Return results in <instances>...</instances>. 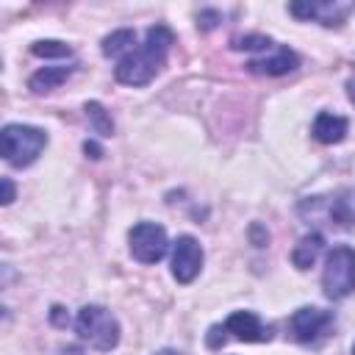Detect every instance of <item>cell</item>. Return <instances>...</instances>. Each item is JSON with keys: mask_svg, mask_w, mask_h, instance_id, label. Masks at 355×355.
I'll return each mask as SVG.
<instances>
[{"mask_svg": "<svg viewBox=\"0 0 355 355\" xmlns=\"http://www.w3.org/2000/svg\"><path fill=\"white\" fill-rule=\"evenodd\" d=\"M172 42H175V36H172V31H169L166 25H153V28H147L144 42L136 44L128 55L119 58V64H116V69H114L116 80L125 83V86H144V83H150V80L161 72Z\"/></svg>", "mask_w": 355, "mask_h": 355, "instance_id": "6da1fadb", "label": "cell"}, {"mask_svg": "<svg viewBox=\"0 0 355 355\" xmlns=\"http://www.w3.org/2000/svg\"><path fill=\"white\" fill-rule=\"evenodd\" d=\"M75 333L97 352H111L119 344V322L103 305H83L75 316Z\"/></svg>", "mask_w": 355, "mask_h": 355, "instance_id": "7a4b0ae2", "label": "cell"}, {"mask_svg": "<svg viewBox=\"0 0 355 355\" xmlns=\"http://www.w3.org/2000/svg\"><path fill=\"white\" fill-rule=\"evenodd\" d=\"M47 147V133L42 128H33V125H19V122H11L3 128L0 133V150H3V158L11 164V166H31L42 150Z\"/></svg>", "mask_w": 355, "mask_h": 355, "instance_id": "3957f363", "label": "cell"}, {"mask_svg": "<svg viewBox=\"0 0 355 355\" xmlns=\"http://www.w3.org/2000/svg\"><path fill=\"white\" fill-rule=\"evenodd\" d=\"M322 288L327 300H344L355 291V250L338 244L327 252L322 269Z\"/></svg>", "mask_w": 355, "mask_h": 355, "instance_id": "277c9868", "label": "cell"}, {"mask_svg": "<svg viewBox=\"0 0 355 355\" xmlns=\"http://www.w3.org/2000/svg\"><path fill=\"white\" fill-rule=\"evenodd\" d=\"M336 324V316L333 311H324V308H313V305H305V308H297L288 322H286V330L294 341L300 344H319L330 336Z\"/></svg>", "mask_w": 355, "mask_h": 355, "instance_id": "5b68a950", "label": "cell"}, {"mask_svg": "<svg viewBox=\"0 0 355 355\" xmlns=\"http://www.w3.org/2000/svg\"><path fill=\"white\" fill-rule=\"evenodd\" d=\"M311 219H322L333 227H352L355 225V191H336L330 197H313L300 205V214H308Z\"/></svg>", "mask_w": 355, "mask_h": 355, "instance_id": "8992f818", "label": "cell"}, {"mask_svg": "<svg viewBox=\"0 0 355 355\" xmlns=\"http://www.w3.org/2000/svg\"><path fill=\"white\" fill-rule=\"evenodd\" d=\"M128 244H130V255L139 263H158L166 250H169V239L166 230L158 222H139L130 227L128 233Z\"/></svg>", "mask_w": 355, "mask_h": 355, "instance_id": "52a82bcc", "label": "cell"}, {"mask_svg": "<svg viewBox=\"0 0 355 355\" xmlns=\"http://www.w3.org/2000/svg\"><path fill=\"white\" fill-rule=\"evenodd\" d=\"M202 269V247L194 236H180L172 244V277L178 283H191Z\"/></svg>", "mask_w": 355, "mask_h": 355, "instance_id": "ba28073f", "label": "cell"}, {"mask_svg": "<svg viewBox=\"0 0 355 355\" xmlns=\"http://www.w3.org/2000/svg\"><path fill=\"white\" fill-rule=\"evenodd\" d=\"M349 3H338V0H313V3H291L288 11L300 19H311L319 22L324 28H336L344 22V17L349 14Z\"/></svg>", "mask_w": 355, "mask_h": 355, "instance_id": "9c48e42d", "label": "cell"}, {"mask_svg": "<svg viewBox=\"0 0 355 355\" xmlns=\"http://www.w3.org/2000/svg\"><path fill=\"white\" fill-rule=\"evenodd\" d=\"M222 330H225V336H233L239 341H255V344L269 341L272 333H275L272 324H263L252 311H236V313H230L225 319Z\"/></svg>", "mask_w": 355, "mask_h": 355, "instance_id": "30bf717a", "label": "cell"}, {"mask_svg": "<svg viewBox=\"0 0 355 355\" xmlns=\"http://www.w3.org/2000/svg\"><path fill=\"white\" fill-rule=\"evenodd\" d=\"M297 64H300V58H297L294 50H288V47H283V44H275V47L266 50L261 58L247 61V69L255 72V75H269V78H275V75H286V72L297 69Z\"/></svg>", "mask_w": 355, "mask_h": 355, "instance_id": "8fae6325", "label": "cell"}, {"mask_svg": "<svg viewBox=\"0 0 355 355\" xmlns=\"http://www.w3.org/2000/svg\"><path fill=\"white\" fill-rule=\"evenodd\" d=\"M347 128H349V125H347L344 116L330 114V111H322V114L313 119L311 133H313V139L322 141V144H338V141L347 136Z\"/></svg>", "mask_w": 355, "mask_h": 355, "instance_id": "7c38bea8", "label": "cell"}, {"mask_svg": "<svg viewBox=\"0 0 355 355\" xmlns=\"http://www.w3.org/2000/svg\"><path fill=\"white\" fill-rule=\"evenodd\" d=\"M69 75H72V67H44V69H39V72L31 75L28 89L33 94H44V92H53L55 86H61Z\"/></svg>", "mask_w": 355, "mask_h": 355, "instance_id": "4fadbf2b", "label": "cell"}, {"mask_svg": "<svg viewBox=\"0 0 355 355\" xmlns=\"http://www.w3.org/2000/svg\"><path fill=\"white\" fill-rule=\"evenodd\" d=\"M322 247H324L322 233H308V236H302V239H300V244H297V247H294V252H291L294 266H297V269H311V266L316 263V258H319Z\"/></svg>", "mask_w": 355, "mask_h": 355, "instance_id": "5bb4252c", "label": "cell"}, {"mask_svg": "<svg viewBox=\"0 0 355 355\" xmlns=\"http://www.w3.org/2000/svg\"><path fill=\"white\" fill-rule=\"evenodd\" d=\"M136 47V33L130 28H122V31H114L111 36L103 39V53L116 58V55H128L130 50Z\"/></svg>", "mask_w": 355, "mask_h": 355, "instance_id": "9a60e30c", "label": "cell"}, {"mask_svg": "<svg viewBox=\"0 0 355 355\" xmlns=\"http://www.w3.org/2000/svg\"><path fill=\"white\" fill-rule=\"evenodd\" d=\"M86 119H89V125H92V130L97 133V136H111L114 133V122H111V116L105 114V108L100 105V103H86Z\"/></svg>", "mask_w": 355, "mask_h": 355, "instance_id": "2e32d148", "label": "cell"}, {"mask_svg": "<svg viewBox=\"0 0 355 355\" xmlns=\"http://www.w3.org/2000/svg\"><path fill=\"white\" fill-rule=\"evenodd\" d=\"M31 53L39 55V58H69V55H72V47H69L67 42L44 39V42H33Z\"/></svg>", "mask_w": 355, "mask_h": 355, "instance_id": "e0dca14e", "label": "cell"}, {"mask_svg": "<svg viewBox=\"0 0 355 355\" xmlns=\"http://www.w3.org/2000/svg\"><path fill=\"white\" fill-rule=\"evenodd\" d=\"M233 47L236 50H272L275 47V42L272 39H266V36H244V39H233Z\"/></svg>", "mask_w": 355, "mask_h": 355, "instance_id": "ac0fdd59", "label": "cell"}, {"mask_svg": "<svg viewBox=\"0 0 355 355\" xmlns=\"http://www.w3.org/2000/svg\"><path fill=\"white\" fill-rule=\"evenodd\" d=\"M0 183H3V205H8L14 200V183H11V178H3Z\"/></svg>", "mask_w": 355, "mask_h": 355, "instance_id": "d6986e66", "label": "cell"}, {"mask_svg": "<svg viewBox=\"0 0 355 355\" xmlns=\"http://www.w3.org/2000/svg\"><path fill=\"white\" fill-rule=\"evenodd\" d=\"M216 19H219V14H216V11H202V14H200L202 28H214V25H216Z\"/></svg>", "mask_w": 355, "mask_h": 355, "instance_id": "ffe728a7", "label": "cell"}, {"mask_svg": "<svg viewBox=\"0 0 355 355\" xmlns=\"http://www.w3.org/2000/svg\"><path fill=\"white\" fill-rule=\"evenodd\" d=\"M83 150H86V155L92 153V158H100V155H103V150H100L94 141H86V144H83Z\"/></svg>", "mask_w": 355, "mask_h": 355, "instance_id": "44dd1931", "label": "cell"}, {"mask_svg": "<svg viewBox=\"0 0 355 355\" xmlns=\"http://www.w3.org/2000/svg\"><path fill=\"white\" fill-rule=\"evenodd\" d=\"M61 311H64V308H53V322H55V324H67V319H64Z\"/></svg>", "mask_w": 355, "mask_h": 355, "instance_id": "7402d4cb", "label": "cell"}, {"mask_svg": "<svg viewBox=\"0 0 355 355\" xmlns=\"http://www.w3.org/2000/svg\"><path fill=\"white\" fill-rule=\"evenodd\" d=\"M347 94H349V100L355 103V75H352V78L347 80Z\"/></svg>", "mask_w": 355, "mask_h": 355, "instance_id": "603a6c76", "label": "cell"}, {"mask_svg": "<svg viewBox=\"0 0 355 355\" xmlns=\"http://www.w3.org/2000/svg\"><path fill=\"white\" fill-rule=\"evenodd\" d=\"M155 355H180V352H175V349H161V352H155Z\"/></svg>", "mask_w": 355, "mask_h": 355, "instance_id": "cb8c5ba5", "label": "cell"}, {"mask_svg": "<svg viewBox=\"0 0 355 355\" xmlns=\"http://www.w3.org/2000/svg\"><path fill=\"white\" fill-rule=\"evenodd\" d=\"M352 355H355V347H352Z\"/></svg>", "mask_w": 355, "mask_h": 355, "instance_id": "d4e9b609", "label": "cell"}]
</instances>
